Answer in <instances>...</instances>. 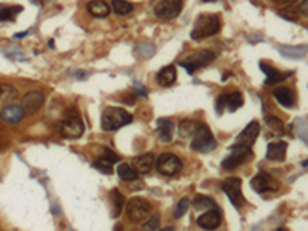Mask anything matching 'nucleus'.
<instances>
[{
	"label": "nucleus",
	"instance_id": "1",
	"mask_svg": "<svg viewBox=\"0 0 308 231\" xmlns=\"http://www.w3.org/2000/svg\"><path fill=\"white\" fill-rule=\"evenodd\" d=\"M222 22L219 14H202L194 22V27L191 30V39L201 40L211 37L221 31Z\"/></svg>",
	"mask_w": 308,
	"mask_h": 231
},
{
	"label": "nucleus",
	"instance_id": "2",
	"mask_svg": "<svg viewBox=\"0 0 308 231\" xmlns=\"http://www.w3.org/2000/svg\"><path fill=\"white\" fill-rule=\"evenodd\" d=\"M133 122V116L123 108L108 106L102 112V128L105 131H116Z\"/></svg>",
	"mask_w": 308,
	"mask_h": 231
},
{
	"label": "nucleus",
	"instance_id": "3",
	"mask_svg": "<svg viewBox=\"0 0 308 231\" xmlns=\"http://www.w3.org/2000/svg\"><path fill=\"white\" fill-rule=\"evenodd\" d=\"M126 216L131 222L140 223L151 216V205L142 197H133L126 203Z\"/></svg>",
	"mask_w": 308,
	"mask_h": 231
},
{
	"label": "nucleus",
	"instance_id": "4",
	"mask_svg": "<svg viewBox=\"0 0 308 231\" xmlns=\"http://www.w3.org/2000/svg\"><path fill=\"white\" fill-rule=\"evenodd\" d=\"M191 148L194 151L208 153L216 148V141L207 125H199L191 139Z\"/></svg>",
	"mask_w": 308,
	"mask_h": 231
},
{
	"label": "nucleus",
	"instance_id": "5",
	"mask_svg": "<svg viewBox=\"0 0 308 231\" xmlns=\"http://www.w3.org/2000/svg\"><path fill=\"white\" fill-rule=\"evenodd\" d=\"M216 59V54L210 50H202V51H196L191 56H188L187 59H184L179 65L187 69V73L193 74L196 69H199L208 63H211Z\"/></svg>",
	"mask_w": 308,
	"mask_h": 231
},
{
	"label": "nucleus",
	"instance_id": "6",
	"mask_svg": "<svg viewBox=\"0 0 308 231\" xmlns=\"http://www.w3.org/2000/svg\"><path fill=\"white\" fill-rule=\"evenodd\" d=\"M59 131L67 139H79L83 134V122L80 121L79 114L76 111L68 112L65 121L59 125Z\"/></svg>",
	"mask_w": 308,
	"mask_h": 231
},
{
	"label": "nucleus",
	"instance_id": "7",
	"mask_svg": "<svg viewBox=\"0 0 308 231\" xmlns=\"http://www.w3.org/2000/svg\"><path fill=\"white\" fill-rule=\"evenodd\" d=\"M156 170L162 176H176L182 170V160L170 153H164L156 160Z\"/></svg>",
	"mask_w": 308,
	"mask_h": 231
},
{
	"label": "nucleus",
	"instance_id": "8",
	"mask_svg": "<svg viewBox=\"0 0 308 231\" xmlns=\"http://www.w3.org/2000/svg\"><path fill=\"white\" fill-rule=\"evenodd\" d=\"M253 153H251V148H245V147H239V145H233L230 148V154L224 159L222 162V168L224 170H234L237 168L240 164H244V162L251 157Z\"/></svg>",
	"mask_w": 308,
	"mask_h": 231
},
{
	"label": "nucleus",
	"instance_id": "9",
	"mask_svg": "<svg viewBox=\"0 0 308 231\" xmlns=\"http://www.w3.org/2000/svg\"><path fill=\"white\" fill-rule=\"evenodd\" d=\"M182 5H184L182 0H159L156 7H154V14L159 19L170 20L181 14Z\"/></svg>",
	"mask_w": 308,
	"mask_h": 231
},
{
	"label": "nucleus",
	"instance_id": "10",
	"mask_svg": "<svg viewBox=\"0 0 308 231\" xmlns=\"http://www.w3.org/2000/svg\"><path fill=\"white\" fill-rule=\"evenodd\" d=\"M222 190L230 197V200L234 206L239 208L245 203V199H244V196H242V180L239 177H228L227 180H224Z\"/></svg>",
	"mask_w": 308,
	"mask_h": 231
},
{
	"label": "nucleus",
	"instance_id": "11",
	"mask_svg": "<svg viewBox=\"0 0 308 231\" xmlns=\"http://www.w3.org/2000/svg\"><path fill=\"white\" fill-rule=\"evenodd\" d=\"M251 188L256 193H265V191H277L279 190V182L268 173H259L256 174L251 182Z\"/></svg>",
	"mask_w": 308,
	"mask_h": 231
},
{
	"label": "nucleus",
	"instance_id": "12",
	"mask_svg": "<svg viewBox=\"0 0 308 231\" xmlns=\"http://www.w3.org/2000/svg\"><path fill=\"white\" fill-rule=\"evenodd\" d=\"M259 131H260V127H259V122L257 121H253L250 122L244 131H242L237 139H236V144L234 145H239V147H245V148H251L253 144L256 142V139L259 136Z\"/></svg>",
	"mask_w": 308,
	"mask_h": 231
},
{
	"label": "nucleus",
	"instance_id": "13",
	"mask_svg": "<svg viewBox=\"0 0 308 231\" xmlns=\"http://www.w3.org/2000/svg\"><path fill=\"white\" fill-rule=\"evenodd\" d=\"M43 102H45V96H43L42 91H28L27 94L22 99V108L25 109V112H37L42 106H43Z\"/></svg>",
	"mask_w": 308,
	"mask_h": 231
},
{
	"label": "nucleus",
	"instance_id": "14",
	"mask_svg": "<svg viewBox=\"0 0 308 231\" xmlns=\"http://www.w3.org/2000/svg\"><path fill=\"white\" fill-rule=\"evenodd\" d=\"M221 222H222V216L216 210V208H214V210L205 211L204 214H201L199 217H197V225H199L201 228H204V229H208V231H213V229L219 228Z\"/></svg>",
	"mask_w": 308,
	"mask_h": 231
},
{
	"label": "nucleus",
	"instance_id": "15",
	"mask_svg": "<svg viewBox=\"0 0 308 231\" xmlns=\"http://www.w3.org/2000/svg\"><path fill=\"white\" fill-rule=\"evenodd\" d=\"M0 118H2L7 124H19L24 121L25 118V109L22 108V105H8L0 112Z\"/></svg>",
	"mask_w": 308,
	"mask_h": 231
},
{
	"label": "nucleus",
	"instance_id": "16",
	"mask_svg": "<svg viewBox=\"0 0 308 231\" xmlns=\"http://www.w3.org/2000/svg\"><path fill=\"white\" fill-rule=\"evenodd\" d=\"M154 164H156V159H154V156L151 153H145V154H140V156L133 159V167L139 174L149 173L152 170Z\"/></svg>",
	"mask_w": 308,
	"mask_h": 231
},
{
	"label": "nucleus",
	"instance_id": "17",
	"mask_svg": "<svg viewBox=\"0 0 308 231\" xmlns=\"http://www.w3.org/2000/svg\"><path fill=\"white\" fill-rule=\"evenodd\" d=\"M260 69H262V71L265 73V76H267L265 85L279 83V82H282V80H285L287 77L291 76V73H280V71H277L276 68H273V66L267 65V63H263V62H260Z\"/></svg>",
	"mask_w": 308,
	"mask_h": 231
},
{
	"label": "nucleus",
	"instance_id": "18",
	"mask_svg": "<svg viewBox=\"0 0 308 231\" xmlns=\"http://www.w3.org/2000/svg\"><path fill=\"white\" fill-rule=\"evenodd\" d=\"M287 156V142H271L267 148V159L274 162H282Z\"/></svg>",
	"mask_w": 308,
	"mask_h": 231
},
{
	"label": "nucleus",
	"instance_id": "19",
	"mask_svg": "<svg viewBox=\"0 0 308 231\" xmlns=\"http://www.w3.org/2000/svg\"><path fill=\"white\" fill-rule=\"evenodd\" d=\"M86 10L91 16L102 19V17H106L109 14V11H111V5L106 4L105 0H91V2H88Z\"/></svg>",
	"mask_w": 308,
	"mask_h": 231
},
{
	"label": "nucleus",
	"instance_id": "20",
	"mask_svg": "<svg viewBox=\"0 0 308 231\" xmlns=\"http://www.w3.org/2000/svg\"><path fill=\"white\" fill-rule=\"evenodd\" d=\"M273 96L285 108H293L294 106V94H293V91L290 88H285V86L276 88L273 91Z\"/></svg>",
	"mask_w": 308,
	"mask_h": 231
},
{
	"label": "nucleus",
	"instance_id": "21",
	"mask_svg": "<svg viewBox=\"0 0 308 231\" xmlns=\"http://www.w3.org/2000/svg\"><path fill=\"white\" fill-rule=\"evenodd\" d=\"M174 133V124L171 119H158V134L162 142H171Z\"/></svg>",
	"mask_w": 308,
	"mask_h": 231
},
{
	"label": "nucleus",
	"instance_id": "22",
	"mask_svg": "<svg viewBox=\"0 0 308 231\" xmlns=\"http://www.w3.org/2000/svg\"><path fill=\"white\" fill-rule=\"evenodd\" d=\"M158 83L161 86H171L174 82H176V66L173 65H168L165 68H162L161 71L158 73Z\"/></svg>",
	"mask_w": 308,
	"mask_h": 231
},
{
	"label": "nucleus",
	"instance_id": "23",
	"mask_svg": "<svg viewBox=\"0 0 308 231\" xmlns=\"http://www.w3.org/2000/svg\"><path fill=\"white\" fill-rule=\"evenodd\" d=\"M109 202H111V216L119 217L122 213V208L125 205V197L117 190H113L109 193Z\"/></svg>",
	"mask_w": 308,
	"mask_h": 231
},
{
	"label": "nucleus",
	"instance_id": "24",
	"mask_svg": "<svg viewBox=\"0 0 308 231\" xmlns=\"http://www.w3.org/2000/svg\"><path fill=\"white\" fill-rule=\"evenodd\" d=\"M242 105H244V96L239 91H233L230 94H225V109H228L230 112H234Z\"/></svg>",
	"mask_w": 308,
	"mask_h": 231
},
{
	"label": "nucleus",
	"instance_id": "25",
	"mask_svg": "<svg viewBox=\"0 0 308 231\" xmlns=\"http://www.w3.org/2000/svg\"><path fill=\"white\" fill-rule=\"evenodd\" d=\"M22 11V7L19 5H5L0 4V22H11L14 17Z\"/></svg>",
	"mask_w": 308,
	"mask_h": 231
},
{
	"label": "nucleus",
	"instance_id": "26",
	"mask_svg": "<svg viewBox=\"0 0 308 231\" xmlns=\"http://www.w3.org/2000/svg\"><path fill=\"white\" fill-rule=\"evenodd\" d=\"M117 176H119L122 180H125V182H133V180L137 179L139 173L134 170L133 165H129V164H120V165H117Z\"/></svg>",
	"mask_w": 308,
	"mask_h": 231
},
{
	"label": "nucleus",
	"instance_id": "27",
	"mask_svg": "<svg viewBox=\"0 0 308 231\" xmlns=\"http://www.w3.org/2000/svg\"><path fill=\"white\" fill-rule=\"evenodd\" d=\"M193 205H194L196 210H214V208H216L214 200H213L211 197H208V196H202V194H199V196H196V197H194Z\"/></svg>",
	"mask_w": 308,
	"mask_h": 231
},
{
	"label": "nucleus",
	"instance_id": "28",
	"mask_svg": "<svg viewBox=\"0 0 308 231\" xmlns=\"http://www.w3.org/2000/svg\"><path fill=\"white\" fill-rule=\"evenodd\" d=\"M197 127H199V124H196L194 121H184L181 125H179V136L182 139H190L194 136Z\"/></svg>",
	"mask_w": 308,
	"mask_h": 231
},
{
	"label": "nucleus",
	"instance_id": "29",
	"mask_svg": "<svg viewBox=\"0 0 308 231\" xmlns=\"http://www.w3.org/2000/svg\"><path fill=\"white\" fill-rule=\"evenodd\" d=\"M93 167H94L96 170H99L100 173H105V174H113V171H114V168H113V162H111V160H108V159H105L103 156L94 160Z\"/></svg>",
	"mask_w": 308,
	"mask_h": 231
},
{
	"label": "nucleus",
	"instance_id": "30",
	"mask_svg": "<svg viewBox=\"0 0 308 231\" xmlns=\"http://www.w3.org/2000/svg\"><path fill=\"white\" fill-rule=\"evenodd\" d=\"M154 53H156V46H154L151 42H142L136 46V54H139L143 59L151 57Z\"/></svg>",
	"mask_w": 308,
	"mask_h": 231
},
{
	"label": "nucleus",
	"instance_id": "31",
	"mask_svg": "<svg viewBox=\"0 0 308 231\" xmlns=\"http://www.w3.org/2000/svg\"><path fill=\"white\" fill-rule=\"evenodd\" d=\"M111 7L116 11V14H120V16H126L133 11V5L126 2V0H113Z\"/></svg>",
	"mask_w": 308,
	"mask_h": 231
},
{
	"label": "nucleus",
	"instance_id": "32",
	"mask_svg": "<svg viewBox=\"0 0 308 231\" xmlns=\"http://www.w3.org/2000/svg\"><path fill=\"white\" fill-rule=\"evenodd\" d=\"M267 125H268V128L274 133V134H283L285 133V125H283V122L280 121V119H277V118H268L267 119Z\"/></svg>",
	"mask_w": 308,
	"mask_h": 231
},
{
	"label": "nucleus",
	"instance_id": "33",
	"mask_svg": "<svg viewBox=\"0 0 308 231\" xmlns=\"http://www.w3.org/2000/svg\"><path fill=\"white\" fill-rule=\"evenodd\" d=\"M190 208V199H182L178 205H176V210H174V217L176 219H181Z\"/></svg>",
	"mask_w": 308,
	"mask_h": 231
},
{
	"label": "nucleus",
	"instance_id": "34",
	"mask_svg": "<svg viewBox=\"0 0 308 231\" xmlns=\"http://www.w3.org/2000/svg\"><path fill=\"white\" fill-rule=\"evenodd\" d=\"M161 226V217L158 214H154V216H149L145 223H143V229L145 231H154V229H158Z\"/></svg>",
	"mask_w": 308,
	"mask_h": 231
},
{
	"label": "nucleus",
	"instance_id": "35",
	"mask_svg": "<svg viewBox=\"0 0 308 231\" xmlns=\"http://www.w3.org/2000/svg\"><path fill=\"white\" fill-rule=\"evenodd\" d=\"M216 111H217L219 116L224 114V111H225V94H221V96L217 97V100H216Z\"/></svg>",
	"mask_w": 308,
	"mask_h": 231
},
{
	"label": "nucleus",
	"instance_id": "36",
	"mask_svg": "<svg viewBox=\"0 0 308 231\" xmlns=\"http://www.w3.org/2000/svg\"><path fill=\"white\" fill-rule=\"evenodd\" d=\"M102 153H103L102 156H103L105 159H108V160H111V162H113V164H114V162H117V160H119V156H117V154H116L114 151H111V150H108V148H105V150H103Z\"/></svg>",
	"mask_w": 308,
	"mask_h": 231
},
{
	"label": "nucleus",
	"instance_id": "37",
	"mask_svg": "<svg viewBox=\"0 0 308 231\" xmlns=\"http://www.w3.org/2000/svg\"><path fill=\"white\" fill-rule=\"evenodd\" d=\"M297 11H299V14L308 17V0H302V2L299 4V7H297Z\"/></svg>",
	"mask_w": 308,
	"mask_h": 231
},
{
	"label": "nucleus",
	"instance_id": "38",
	"mask_svg": "<svg viewBox=\"0 0 308 231\" xmlns=\"http://www.w3.org/2000/svg\"><path fill=\"white\" fill-rule=\"evenodd\" d=\"M114 231H123V228H122V225H116V228H114Z\"/></svg>",
	"mask_w": 308,
	"mask_h": 231
},
{
	"label": "nucleus",
	"instance_id": "39",
	"mask_svg": "<svg viewBox=\"0 0 308 231\" xmlns=\"http://www.w3.org/2000/svg\"><path fill=\"white\" fill-rule=\"evenodd\" d=\"M161 231H174V228H173V226H168V228H164V229H161Z\"/></svg>",
	"mask_w": 308,
	"mask_h": 231
},
{
	"label": "nucleus",
	"instance_id": "40",
	"mask_svg": "<svg viewBox=\"0 0 308 231\" xmlns=\"http://www.w3.org/2000/svg\"><path fill=\"white\" fill-rule=\"evenodd\" d=\"M302 167H308V159H306V160L303 162V164H302Z\"/></svg>",
	"mask_w": 308,
	"mask_h": 231
},
{
	"label": "nucleus",
	"instance_id": "41",
	"mask_svg": "<svg viewBox=\"0 0 308 231\" xmlns=\"http://www.w3.org/2000/svg\"><path fill=\"white\" fill-rule=\"evenodd\" d=\"M204 4H208V2H216V0H202Z\"/></svg>",
	"mask_w": 308,
	"mask_h": 231
},
{
	"label": "nucleus",
	"instance_id": "42",
	"mask_svg": "<svg viewBox=\"0 0 308 231\" xmlns=\"http://www.w3.org/2000/svg\"><path fill=\"white\" fill-rule=\"evenodd\" d=\"M276 231H285V229H283V228H277Z\"/></svg>",
	"mask_w": 308,
	"mask_h": 231
},
{
	"label": "nucleus",
	"instance_id": "43",
	"mask_svg": "<svg viewBox=\"0 0 308 231\" xmlns=\"http://www.w3.org/2000/svg\"><path fill=\"white\" fill-rule=\"evenodd\" d=\"M0 97H2V88H0Z\"/></svg>",
	"mask_w": 308,
	"mask_h": 231
},
{
	"label": "nucleus",
	"instance_id": "44",
	"mask_svg": "<svg viewBox=\"0 0 308 231\" xmlns=\"http://www.w3.org/2000/svg\"><path fill=\"white\" fill-rule=\"evenodd\" d=\"M133 231H140V229H133Z\"/></svg>",
	"mask_w": 308,
	"mask_h": 231
}]
</instances>
